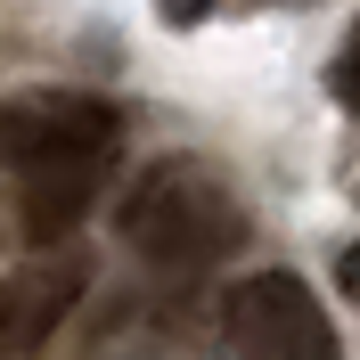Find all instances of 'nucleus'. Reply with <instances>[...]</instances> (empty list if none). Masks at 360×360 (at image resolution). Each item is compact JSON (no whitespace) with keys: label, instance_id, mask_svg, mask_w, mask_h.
Segmentation results:
<instances>
[{"label":"nucleus","instance_id":"f257e3e1","mask_svg":"<svg viewBox=\"0 0 360 360\" xmlns=\"http://www.w3.org/2000/svg\"><path fill=\"white\" fill-rule=\"evenodd\" d=\"M123 238L164 270H197L246 238V213L205 164H148L123 197Z\"/></svg>","mask_w":360,"mask_h":360},{"label":"nucleus","instance_id":"f03ea898","mask_svg":"<svg viewBox=\"0 0 360 360\" xmlns=\"http://www.w3.org/2000/svg\"><path fill=\"white\" fill-rule=\"evenodd\" d=\"M229 336L246 360H336V328L295 270H254L229 295Z\"/></svg>","mask_w":360,"mask_h":360},{"label":"nucleus","instance_id":"7ed1b4c3","mask_svg":"<svg viewBox=\"0 0 360 360\" xmlns=\"http://www.w3.org/2000/svg\"><path fill=\"white\" fill-rule=\"evenodd\" d=\"M82 287H90L82 254H25L8 278H0V360H33L74 319Z\"/></svg>","mask_w":360,"mask_h":360},{"label":"nucleus","instance_id":"20e7f679","mask_svg":"<svg viewBox=\"0 0 360 360\" xmlns=\"http://www.w3.org/2000/svg\"><path fill=\"white\" fill-rule=\"evenodd\" d=\"M115 148V115L90 98H41V107H0V172H58Z\"/></svg>","mask_w":360,"mask_h":360},{"label":"nucleus","instance_id":"39448f33","mask_svg":"<svg viewBox=\"0 0 360 360\" xmlns=\"http://www.w3.org/2000/svg\"><path fill=\"white\" fill-rule=\"evenodd\" d=\"M82 205H90V164H58L49 197H25V238H58Z\"/></svg>","mask_w":360,"mask_h":360}]
</instances>
